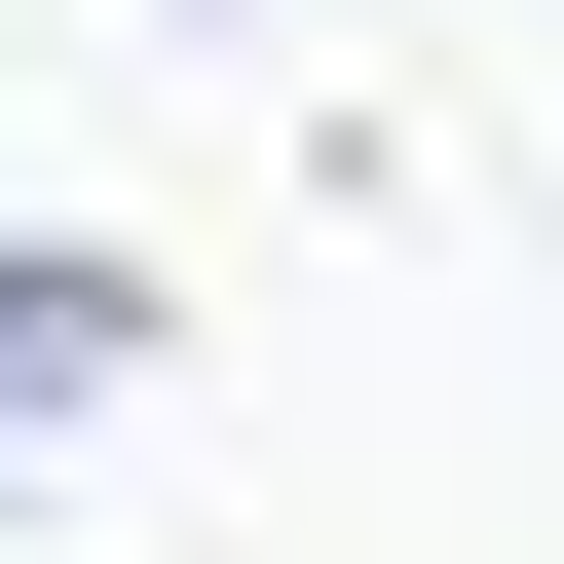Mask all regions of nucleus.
Listing matches in <instances>:
<instances>
[{
    "label": "nucleus",
    "instance_id": "obj_1",
    "mask_svg": "<svg viewBox=\"0 0 564 564\" xmlns=\"http://www.w3.org/2000/svg\"><path fill=\"white\" fill-rule=\"evenodd\" d=\"M151 414V263H0V489H76Z\"/></svg>",
    "mask_w": 564,
    "mask_h": 564
}]
</instances>
